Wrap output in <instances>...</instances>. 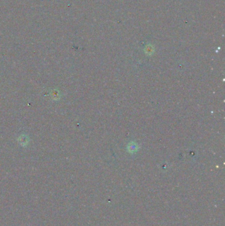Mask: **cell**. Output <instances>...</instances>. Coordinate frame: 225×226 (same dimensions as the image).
<instances>
[{
	"mask_svg": "<svg viewBox=\"0 0 225 226\" xmlns=\"http://www.w3.org/2000/svg\"><path fill=\"white\" fill-rule=\"evenodd\" d=\"M129 150L131 152H135L136 150H137V145L135 144H130V146H129Z\"/></svg>",
	"mask_w": 225,
	"mask_h": 226,
	"instance_id": "1",
	"label": "cell"
}]
</instances>
